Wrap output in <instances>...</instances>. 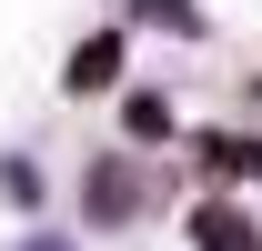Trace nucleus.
Returning <instances> with one entry per match:
<instances>
[{
	"instance_id": "7ed1b4c3",
	"label": "nucleus",
	"mask_w": 262,
	"mask_h": 251,
	"mask_svg": "<svg viewBox=\"0 0 262 251\" xmlns=\"http://www.w3.org/2000/svg\"><path fill=\"white\" fill-rule=\"evenodd\" d=\"M192 231H202V251H262V241H252V221L232 211V201H202V221H192Z\"/></svg>"
},
{
	"instance_id": "f257e3e1",
	"label": "nucleus",
	"mask_w": 262,
	"mask_h": 251,
	"mask_svg": "<svg viewBox=\"0 0 262 251\" xmlns=\"http://www.w3.org/2000/svg\"><path fill=\"white\" fill-rule=\"evenodd\" d=\"M61 81H71V91H111V81H121V31H101V40H81Z\"/></svg>"
},
{
	"instance_id": "20e7f679",
	"label": "nucleus",
	"mask_w": 262,
	"mask_h": 251,
	"mask_svg": "<svg viewBox=\"0 0 262 251\" xmlns=\"http://www.w3.org/2000/svg\"><path fill=\"white\" fill-rule=\"evenodd\" d=\"M121 121H131V141H162V131H171V101H151V91H131V111H121Z\"/></svg>"
},
{
	"instance_id": "f03ea898",
	"label": "nucleus",
	"mask_w": 262,
	"mask_h": 251,
	"mask_svg": "<svg viewBox=\"0 0 262 251\" xmlns=\"http://www.w3.org/2000/svg\"><path fill=\"white\" fill-rule=\"evenodd\" d=\"M202 171H222V181H252V171H262V141H242V131H202Z\"/></svg>"
}]
</instances>
